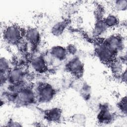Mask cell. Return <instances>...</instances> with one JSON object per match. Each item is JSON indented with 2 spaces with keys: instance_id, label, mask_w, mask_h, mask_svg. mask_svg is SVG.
<instances>
[{
  "instance_id": "1",
  "label": "cell",
  "mask_w": 127,
  "mask_h": 127,
  "mask_svg": "<svg viewBox=\"0 0 127 127\" xmlns=\"http://www.w3.org/2000/svg\"><path fill=\"white\" fill-rule=\"evenodd\" d=\"M9 95V100L21 106L31 105L36 98L34 92L30 88L25 86Z\"/></svg>"
},
{
  "instance_id": "2",
  "label": "cell",
  "mask_w": 127,
  "mask_h": 127,
  "mask_svg": "<svg viewBox=\"0 0 127 127\" xmlns=\"http://www.w3.org/2000/svg\"><path fill=\"white\" fill-rule=\"evenodd\" d=\"M24 31L15 24H10L7 26L3 31L4 40L9 44L16 45L19 43L24 36Z\"/></svg>"
},
{
  "instance_id": "3",
  "label": "cell",
  "mask_w": 127,
  "mask_h": 127,
  "mask_svg": "<svg viewBox=\"0 0 127 127\" xmlns=\"http://www.w3.org/2000/svg\"><path fill=\"white\" fill-rule=\"evenodd\" d=\"M95 52L98 59L104 64H110L116 59V53L105 43H100L95 47Z\"/></svg>"
},
{
  "instance_id": "4",
  "label": "cell",
  "mask_w": 127,
  "mask_h": 127,
  "mask_svg": "<svg viewBox=\"0 0 127 127\" xmlns=\"http://www.w3.org/2000/svg\"><path fill=\"white\" fill-rule=\"evenodd\" d=\"M55 94L54 88L49 83H42L37 89V98L42 103L49 102L53 99Z\"/></svg>"
},
{
  "instance_id": "5",
  "label": "cell",
  "mask_w": 127,
  "mask_h": 127,
  "mask_svg": "<svg viewBox=\"0 0 127 127\" xmlns=\"http://www.w3.org/2000/svg\"><path fill=\"white\" fill-rule=\"evenodd\" d=\"M67 70L77 78H80L83 75L84 66L82 61L77 57L70 60L66 64Z\"/></svg>"
},
{
  "instance_id": "6",
  "label": "cell",
  "mask_w": 127,
  "mask_h": 127,
  "mask_svg": "<svg viewBox=\"0 0 127 127\" xmlns=\"http://www.w3.org/2000/svg\"><path fill=\"white\" fill-rule=\"evenodd\" d=\"M104 42L117 54L119 51H122L124 47V40L119 35H112L107 39Z\"/></svg>"
},
{
  "instance_id": "7",
  "label": "cell",
  "mask_w": 127,
  "mask_h": 127,
  "mask_svg": "<svg viewBox=\"0 0 127 127\" xmlns=\"http://www.w3.org/2000/svg\"><path fill=\"white\" fill-rule=\"evenodd\" d=\"M24 37L26 41L33 46H36L39 44L41 39L39 31L34 27L28 28L24 31Z\"/></svg>"
},
{
  "instance_id": "8",
  "label": "cell",
  "mask_w": 127,
  "mask_h": 127,
  "mask_svg": "<svg viewBox=\"0 0 127 127\" xmlns=\"http://www.w3.org/2000/svg\"><path fill=\"white\" fill-rule=\"evenodd\" d=\"M25 73L20 67H14L10 70L8 73L7 78L12 84H17L23 82Z\"/></svg>"
},
{
  "instance_id": "9",
  "label": "cell",
  "mask_w": 127,
  "mask_h": 127,
  "mask_svg": "<svg viewBox=\"0 0 127 127\" xmlns=\"http://www.w3.org/2000/svg\"><path fill=\"white\" fill-rule=\"evenodd\" d=\"M31 66L33 69L38 73H43L47 69V64L45 58L42 56H37L31 61Z\"/></svg>"
},
{
  "instance_id": "10",
  "label": "cell",
  "mask_w": 127,
  "mask_h": 127,
  "mask_svg": "<svg viewBox=\"0 0 127 127\" xmlns=\"http://www.w3.org/2000/svg\"><path fill=\"white\" fill-rule=\"evenodd\" d=\"M97 119L101 124H108L112 122L114 119V115L110 111L107 106L104 105L100 107Z\"/></svg>"
},
{
  "instance_id": "11",
  "label": "cell",
  "mask_w": 127,
  "mask_h": 127,
  "mask_svg": "<svg viewBox=\"0 0 127 127\" xmlns=\"http://www.w3.org/2000/svg\"><path fill=\"white\" fill-rule=\"evenodd\" d=\"M50 53L52 57L59 61L65 60L68 54L66 48L62 46L53 47L50 50Z\"/></svg>"
},
{
  "instance_id": "12",
  "label": "cell",
  "mask_w": 127,
  "mask_h": 127,
  "mask_svg": "<svg viewBox=\"0 0 127 127\" xmlns=\"http://www.w3.org/2000/svg\"><path fill=\"white\" fill-rule=\"evenodd\" d=\"M45 117L50 122H59L62 117V111L59 108H53L46 112Z\"/></svg>"
},
{
  "instance_id": "13",
  "label": "cell",
  "mask_w": 127,
  "mask_h": 127,
  "mask_svg": "<svg viewBox=\"0 0 127 127\" xmlns=\"http://www.w3.org/2000/svg\"><path fill=\"white\" fill-rule=\"evenodd\" d=\"M10 69L8 61L4 57H1L0 59V74L1 83L7 77L8 73Z\"/></svg>"
},
{
  "instance_id": "14",
  "label": "cell",
  "mask_w": 127,
  "mask_h": 127,
  "mask_svg": "<svg viewBox=\"0 0 127 127\" xmlns=\"http://www.w3.org/2000/svg\"><path fill=\"white\" fill-rule=\"evenodd\" d=\"M108 27L105 24L104 19L101 18H98L94 25L93 33L96 36H100L106 32L108 29Z\"/></svg>"
},
{
  "instance_id": "15",
  "label": "cell",
  "mask_w": 127,
  "mask_h": 127,
  "mask_svg": "<svg viewBox=\"0 0 127 127\" xmlns=\"http://www.w3.org/2000/svg\"><path fill=\"white\" fill-rule=\"evenodd\" d=\"M112 73L117 76H120L124 71L123 62L121 60L115 59L110 64Z\"/></svg>"
},
{
  "instance_id": "16",
  "label": "cell",
  "mask_w": 127,
  "mask_h": 127,
  "mask_svg": "<svg viewBox=\"0 0 127 127\" xmlns=\"http://www.w3.org/2000/svg\"><path fill=\"white\" fill-rule=\"evenodd\" d=\"M66 26V23L65 21H59L52 27L51 32L54 36H60L64 33Z\"/></svg>"
},
{
  "instance_id": "17",
  "label": "cell",
  "mask_w": 127,
  "mask_h": 127,
  "mask_svg": "<svg viewBox=\"0 0 127 127\" xmlns=\"http://www.w3.org/2000/svg\"><path fill=\"white\" fill-rule=\"evenodd\" d=\"M103 19L108 28L116 27L119 23V20L117 16L113 14H109Z\"/></svg>"
},
{
  "instance_id": "18",
  "label": "cell",
  "mask_w": 127,
  "mask_h": 127,
  "mask_svg": "<svg viewBox=\"0 0 127 127\" xmlns=\"http://www.w3.org/2000/svg\"><path fill=\"white\" fill-rule=\"evenodd\" d=\"M79 92L81 96L84 99L88 100L90 96L91 92V87L87 83H83L79 88Z\"/></svg>"
},
{
  "instance_id": "19",
  "label": "cell",
  "mask_w": 127,
  "mask_h": 127,
  "mask_svg": "<svg viewBox=\"0 0 127 127\" xmlns=\"http://www.w3.org/2000/svg\"><path fill=\"white\" fill-rule=\"evenodd\" d=\"M113 6L114 9L117 11H123L127 8V0H117L114 1Z\"/></svg>"
},
{
  "instance_id": "20",
  "label": "cell",
  "mask_w": 127,
  "mask_h": 127,
  "mask_svg": "<svg viewBox=\"0 0 127 127\" xmlns=\"http://www.w3.org/2000/svg\"><path fill=\"white\" fill-rule=\"evenodd\" d=\"M71 120L74 124L79 125H83L85 124L86 118L85 115L83 114H76L73 115L71 117Z\"/></svg>"
},
{
  "instance_id": "21",
  "label": "cell",
  "mask_w": 127,
  "mask_h": 127,
  "mask_svg": "<svg viewBox=\"0 0 127 127\" xmlns=\"http://www.w3.org/2000/svg\"><path fill=\"white\" fill-rule=\"evenodd\" d=\"M120 110L123 112V113H125L126 114L127 112V98L125 96L124 97L119 103V106H118Z\"/></svg>"
},
{
  "instance_id": "22",
  "label": "cell",
  "mask_w": 127,
  "mask_h": 127,
  "mask_svg": "<svg viewBox=\"0 0 127 127\" xmlns=\"http://www.w3.org/2000/svg\"><path fill=\"white\" fill-rule=\"evenodd\" d=\"M66 49L67 53L72 55H75L77 51L76 47L74 45L72 44L68 45L66 48Z\"/></svg>"
},
{
  "instance_id": "23",
  "label": "cell",
  "mask_w": 127,
  "mask_h": 127,
  "mask_svg": "<svg viewBox=\"0 0 127 127\" xmlns=\"http://www.w3.org/2000/svg\"><path fill=\"white\" fill-rule=\"evenodd\" d=\"M6 126H8V127H21L22 126V125L15 121H10L9 122H8L7 123V125H6Z\"/></svg>"
}]
</instances>
